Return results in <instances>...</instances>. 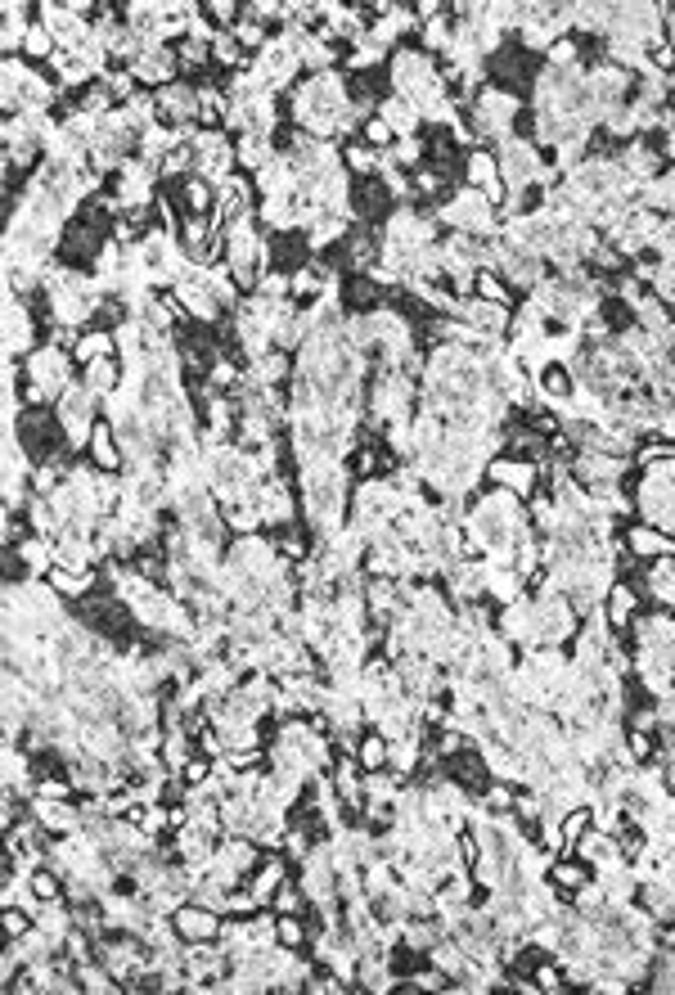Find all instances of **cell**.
I'll list each match as a JSON object with an SVG mask.
<instances>
[{"label": "cell", "instance_id": "23", "mask_svg": "<svg viewBox=\"0 0 675 995\" xmlns=\"http://www.w3.org/2000/svg\"><path fill=\"white\" fill-rule=\"evenodd\" d=\"M594 824V811L590 806H572V811H563V856H572V847H576V838H581L585 829Z\"/></svg>", "mask_w": 675, "mask_h": 995}, {"label": "cell", "instance_id": "5", "mask_svg": "<svg viewBox=\"0 0 675 995\" xmlns=\"http://www.w3.org/2000/svg\"><path fill=\"white\" fill-rule=\"evenodd\" d=\"M131 77L140 86H153V91H162V86H171L180 77V64H176V50L171 46H153L144 50L140 59L131 64Z\"/></svg>", "mask_w": 675, "mask_h": 995}, {"label": "cell", "instance_id": "30", "mask_svg": "<svg viewBox=\"0 0 675 995\" xmlns=\"http://www.w3.org/2000/svg\"><path fill=\"white\" fill-rule=\"evenodd\" d=\"M657 991H675V946H666V955L657 959V977H653Z\"/></svg>", "mask_w": 675, "mask_h": 995}, {"label": "cell", "instance_id": "1", "mask_svg": "<svg viewBox=\"0 0 675 995\" xmlns=\"http://www.w3.org/2000/svg\"><path fill=\"white\" fill-rule=\"evenodd\" d=\"M153 100H158V122H167V127H198V86L189 82H171L162 86V91H153Z\"/></svg>", "mask_w": 675, "mask_h": 995}, {"label": "cell", "instance_id": "9", "mask_svg": "<svg viewBox=\"0 0 675 995\" xmlns=\"http://www.w3.org/2000/svg\"><path fill=\"white\" fill-rule=\"evenodd\" d=\"M626 550L639 554V559H675V536H666L653 523H635L626 532Z\"/></svg>", "mask_w": 675, "mask_h": 995}, {"label": "cell", "instance_id": "28", "mask_svg": "<svg viewBox=\"0 0 675 995\" xmlns=\"http://www.w3.org/2000/svg\"><path fill=\"white\" fill-rule=\"evenodd\" d=\"M662 460H675V442H653V446H639L635 451V464H644V469H653V464Z\"/></svg>", "mask_w": 675, "mask_h": 995}, {"label": "cell", "instance_id": "3", "mask_svg": "<svg viewBox=\"0 0 675 995\" xmlns=\"http://www.w3.org/2000/svg\"><path fill=\"white\" fill-rule=\"evenodd\" d=\"M455 316L464 320L473 334H482V338H504V334H509V325H513L509 311L495 307V302H482V298H459Z\"/></svg>", "mask_w": 675, "mask_h": 995}, {"label": "cell", "instance_id": "12", "mask_svg": "<svg viewBox=\"0 0 675 995\" xmlns=\"http://www.w3.org/2000/svg\"><path fill=\"white\" fill-rule=\"evenodd\" d=\"M104 356H117V334H108V329H81L77 347H72V361L86 370V365L104 361Z\"/></svg>", "mask_w": 675, "mask_h": 995}, {"label": "cell", "instance_id": "24", "mask_svg": "<svg viewBox=\"0 0 675 995\" xmlns=\"http://www.w3.org/2000/svg\"><path fill=\"white\" fill-rule=\"evenodd\" d=\"M360 145H369V149H378V154H387V149L396 145V131L387 127L383 118H365V122H360Z\"/></svg>", "mask_w": 675, "mask_h": 995}, {"label": "cell", "instance_id": "15", "mask_svg": "<svg viewBox=\"0 0 675 995\" xmlns=\"http://www.w3.org/2000/svg\"><path fill=\"white\" fill-rule=\"evenodd\" d=\"M545 878L558 887V892H581L585 883H590V869H585V860H567V856H554L545 865Z\"/></svg>", "mask_w": 675, "mask_h": 995}, {"label": "cell", "instance_id": "27", "mask_svg": "<svg viewBox=\"0 0 675 995\" xmlns=\"http://www.w3.org/2000/svg\"><path fill=\"white\" fill-rule=\"evenodd\" d=\"M270 905H275V914H302L306 892H302L297 883H288V878H284V887L275 892V901H270Z\"/></svg>", "mask_w": 675, "mask_h": 995}, {"label": "cell", "instance_id": "26", "mask_svg": "<svg viewBox=\"0 0 675 995\" xmlns=\"http://www.w3.org/2000/svg\"><path fill=\"white\" fill-rule=\"evenodd\" d=\"M383 464H387V455H378L374 446H356V455H351V473H356L360 482L378 478V473H383Z\"/></svg>", "mask_w": 675, "mask_h": 995}, {"label": "cell", "instance_id": "25", "mask_svg": "<svg viewBox=\"0 0 675 995\" xmlns=\"http://www.w3.org/2000/svg\"><path fill=\"white\" fill-rule=\"evenodd\" d=\"M545 59H549V68H563V73L567 68H581V46H576L572 37H558L554 46L545 50Z\"/></svg>", "mask_w": 675, "mask_h": 995}, {"label": "cell", "instance_id": "29", "mask_svg": "<svg viewBox=\"0 0 675 995\" xmlns=\"http://www.w3.org/2000/svg\"><path fill=\"white\" fill-rule=\"evenodd\" d=\"M513 797H518V793H509V788H504V784H491V788H486V793H482V806H486V811H500V815H509V811H513Z\"/></svg>", "mask_w": 675, "mask_h": 995}, {"label": "cell", "instance_id": "16", "mask_svg": "<svg viewBox=\"0 0 675 995\" xmlns=\"http://www.w3.org/2000/svg\"><path fill=\"white\" fill-rule=\"evenodd\" d=\"M473 298H482V302H495V307H504V311L513 307L509 280H504L500 271H491V266H482V271H477V280H473Z\"/></svg>", "mask_w": 675, "mask_h": 995}, {"label": "cell", "instance_id": "13", "mask_svg": "<svg viewBox=\"0 0 675 995\" xmlns=\"http://www.w3.org/2000/svg\"><path fill=\"white\" fill-rule=\"evenodd\" d=\"M378 118H383L387 127L396 131V140H405V136H414V131H419V118H423V113L414 109V104H405L401 95H387V100L378 104Z\"/></svg>", "mask_w": 675, "mask_h": 995}, {"label": "cell", "instance_id": "14", "mask_svg": "<svg viewBox=\"0 0 675 995\" xmlns=\"http://www.w3.org/2000/svg\"><path fill=\"white\" fill-rule=\"evenodd\" d=\"M603 608H608V626L612 631H626V626H635V608H639V595L635 586H612L608 599H603Z\"/></svg>", "mask_w": 675, "mask_h": 995}, {"label": "cell", "instance_id": "31", "mask_svg": "<svg viewBox=\"0 0 675 995\" xmlns=\"http://www.w3.org/2000/svg\"><path fill=\"white\" fill-rule=\"evenodd\" d=\"M536 986L540 991H567V973H558V964H540L536 968Z\"/></svg>", "mask_w": 675, "mask_h": 995}, {"label": "cell", "instance_id": "6", "mask_svg": "<svg viewBox=\"0 0 675 995\" xmlns=\"http://www.w3.org/2000/svg\"><path fill=\"white\" fill-rule=\"evenodd\" d=\"M572 856H581L590 869H612V865H621V842H617V833H608V829H585L581 838H576V847H572Z\"/></svg>", "mask_w": 675, "mask_h": 995}, {"label": "cell", "instance_id": "2", "mask_svg": "<svg viewBox=\"0 0 675 995\" xmlns=\"http://www.w3.org/2000/svg\"><path fill=\"white\" fill-rule=\"evenodd\" d=\"M221 910H212V905H198V901H185L176 914H171V928H176V937L185 941H216L221 937Z\"/></svg>", "mask_w": 675, "mask_h": 995}, {"label": "cell", "instance_id": "10", "mask_svg": "<svg viewBox=\"0 0 675 995\" xmlns=\"http://www.w3.org/2000/svg\"><path fill=\"white\" fill-rule=\"evenodd\" d=\"M90 464L95 469H104V473H122L126 469V451H122V442H117V433H113V424H95V433H90Z\"/></svg>", "mask_w": 675, "mask_h": 995}, {"label": "cell", "instance_id": "22", "mask_svg": "<svg viewBox=\"0 0 675 995\" xmlns=\"http://www.w3.org/2000/svg\"><path fill=\"white\" fill-rule=\"evenodd\" d=\"M234 41L243 46V55H261V50L270 46V28H261V23H252V19H239L234 23Z\"/></svg>", "mask_w": 675, "mask_h": 995}, {"label": "cell", "instance_id": "17", "mask_svg": "<svg viewBox=\"0 0 675 995\" xmlns=\"http://www.w3.org/2000/svg\"><path fill=\"white\" fill-rule=\"evenodd\" d=\"M644 590L662 608H675V559H657V568L644 577Z\"/></svg>", "mask_w": 675, "mask_h": 995}, {"label": "cell", "instance_id": "21", "mask_svg": "<svg viewBox=\"0 0 675 995\" xmlns=\"http://www.w3.org/2000/svg\"><path fill=\"white\" fill-rule=\"evenodd\" d=\"M356 761H360V770H387V739L383 734H365V739L356 743Z\"/></svg>", "mask_w": 675, "mask_h": 995}, {"label": "cell", "instance_id": "8", "mask_svg": "<svg viewBox=\"0 0 675 995\" xmlns=\"http://www.w3.org/2000/svg\"><path fill=\"white\" fill-rule=\"evenodd\" d=\"M284 878H288V865H284V851H275V856H261V865L252 869V878L243 887L252 892V901L266 910L270 901H275V892L284 887Z\"/></svg>", "mask_w": 675, "mask_h": 995}, {"label": "cell", "instance_id": "4", "mask_svg": "<svg viewBox=\"0 0 675 995\" xmlns=\"http://www.w3.org/2000/svg\"><path fill=\"white\" fill-rule=\"evenodd\" d=\"M5 352L9 361H18V356H32L36 352V320H32V307H27L23 298H14L9 293V307H5Z\"/></svg>", "mask_w": 675, "mask_h": 995}, {"label": "cell", "instance_id": "18", "mask_svg": "<svg viewBox=\"0 0 675 995\" xmlns=\"http://www.w3.org/2000/svg\"><path fill=\"white\" fill-rule=\"evenodd\" d=\"M342 167L347 172H356V181H365V176H378V167H383V154L369 145H347L342 149Z\"/></svg>", "mask_w": 675, "mask_h": 995}, {"label": "cell", "instance_id": "19", "mask_svg": "<svg viewBox=\"0 0 675 995\" xmlns=\"http://www.w3.org/2000/svg\"><path fill=\"white\" fill-rule=\"evenodd\" d=\"M275 550L284 563H306V554H311V541H306V532H297L293 523H284L275 532Z\"/></svg>", "mask_w": 675, "mask_h": 995}, {"label": "cell", "instance_id": "20", "mask_svg": "<svg viewBox=\"0 0 675 995\" xmlns=\"http://www.w3.org/2000/svg\"><path fill=\"white\" fill-rule=\"evenodd\" d=\"M275 932H279V946H288V950H302L311 941V928L302 923V914H275Z\"/></svg>", "mask_w": 675, "mask_h": 995}, {"label": "cell", "instance_id": "7", "mask_svg": "<svg viewBox=\"0 0 675 995\" xmlns=\"http://www.w3.org/2000/svg\"><path fill=\"white\" fill-rule=\"evenodd\" d=\"M486 478H491L495 487L513 491V496H531V491H536V482H540V473H536V464L513 460V455H500V460L486 464Z\"/></svg>", "mask_w": 675, "mask_h": 995}, {"label": "cell", "instance_id": "11", "mask_svg": "<svg viewBox=\"0 0 675 995\" xmlns=\"http://www.w3.org/2000/svg\"><path fill=\"white\" fill-rule=\"evenodd\" d=\"M81 383H86V388L95 392L99 401H108L126 383V370H122V361H117V356H104V361H95V365H86V370H81Z\"/></svg>", "mask_w": 675, "mask_h": 995}]
</instances>
